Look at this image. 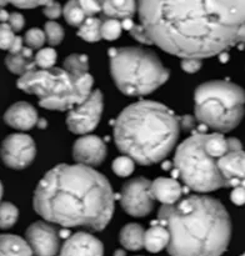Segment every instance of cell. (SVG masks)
<instances>
[{
    "label": "cell",
    "mask_w": 245,
    "mask_h": 256,
    "mask_svg": "<svg viewBox=\"0 0 245 256\" xmlns=\"http://www.w3.org/2000/svg\"><path fill=\"white\" fill-rule=\"evenodd\" d=\"M230 200L238 206L245 204V180L235 182V184L232 185V194H230Z\"/></svg>",
    "instance_id": "836d02e7"
},
{
    "label": "cell",
    "mask_w": 245,
    "mask_h": 256,
    "mask_svg": "<svg viewBox=\"0 0 245 256\" xmlns=\"http://www.w3.org/2000/svg\"><path fill=\"white\" fill-rule=\"evenodd\" d=\"M15 32L8 22H0V50L9 52L15 40Z\"/></svg>",
    "instance_id": "d6a6232c"
},
{
    "label": "cell",
    "mask_w": 245,
    "mask_h": 256,
    "mask_svg": "<svg viewBox=\"0 0 245 256\" xmlns=\"http://www.w3.org/2000/svg\"><path fill=\"white\" fill-rule=\"evenodd\" d=\"M170 242V232L165 225L158 220L152 225L150 229L145 232L144 248L149 252H159L168 248Z\"/></svg>",
    "instance_id": "ffe728a7"
},
{
    "label": "cell",
    "mask_w": 245,
    "mask_h": 256,
    "mask_svg": "<svg viewBox=\"0 0 245 256\" xmlns=\"http://www.w3.org/2000/svg\"><path fill=\"white\" fill-rule=\"evenodd\" d=\"M6 4H9L6 0H0V8H4Z\"/></svg>",
    "instance_id": "681fc988"
},
{
    "label": "cell",
    "mask_w": 245,
    "mask_h": 256,
    "mask_svg": "<svg viewBox=\"0 0 245 256\" xmlns=\"http://www.w3.org/2000/svg\"><path fill=\"white\" fill-rule=\"evenodd\" d=\"M32 205L52 224L100 232L114 215V192L106 178L92 168L60 164L40 180Z\"/></svg>",
    "instance_id": "7a4b0ae2"
},
{
    "label": "cell",
    "mask_w": 245,
    "mask_h": 256,
    "mask_svg": "<svg viewBox=\"0 0 245 256\" xmlns=\"http://www.w3.org/2000/svg\"><path fill=\"white\" fill-rule=\"evenodd\" d=\"M78 35L86 42H98L102 36V19L88 16L78 29Z\"/></svg>",
    "instance_id": "603a6c76"
},
{
    "label": "cell",
    "mask_w": 245,
    "mask_h": 256,
    "mask_svg": "<svg viewBox=\"0 0 245 256\" xmlns=\"http://www.w3.org/2000/svg\"><path fill=\"white\" fill-rule=\"evenodd\" d=\"M45 42H46V35H45L44 30L39 29V28H32L25 32L24 42L30 49H42Z\"/></svg>",
    "instance_id": "1f68e13d"
},
{
    "label": "cell",
    "mask_w": 245,
    "mask_h": 256,
    "mask_svg": "<svg viewBox=\"0 0 245 256\" xmlns=\"http://www.w3.org/2000/svg\"><path fill=\"white\" fill-rule=\"evenodd\" d=\"M39 115L35 108L26 102H18L8 108L4 114L5 124L20 132H28L36 126Z\"/></svg>",
    "instance_id": "9a60e30c"
},
{
    "label": "cell",
    "mask_w": 245,
    "mask_h": 256,
    "mask_svg": "<svg viewBox=\"0 0 245 256\" xmlns=\"http://www.w3.org/2000/svg\"><path fill=\"white\" fill-rule=\"evenodd\" d=\"M134 24H135V22H132V18H130V19H124V20H122V29L128 30V32H129V30L132 29V25H134Z\"/></svg>",
    "instance_id": "ee69618b"
},
{
    "label": "cell",
    "mask_w": 245,
    "mask_h": 256,
    "mask_svg": "<svg viewBox=\"0 0 245 256\" xmlns=\"http://www.w3.org/2000/svg\"><path fill=\"white\" fill-rule=\"evenodd\" d=\"M8 24L12 26V29L14 30L15 32H20V30H22V28H24L25 25V19L24 16H22L20 12H10V16H9V20H8Z\"/></svg>",
    "instance_id": "ab89813d"
},
{
    "label": "cell",
    "mask_w": 245,
    "mask_h": 256,
    "mask_svg": "<svg viewBox=\"0 0 245 256\" xmlns=\"http://www.w3.org/2000/svg\"><path fill=\"white\" fill-rule=\"evenodd\" d=\"M72 158L76 164L98 166L106 158V145L96 135H82L72 145Z\"/></svg>",
    "instance_id": "4fadbf2b"
},
{
    "label": "cell",
    "mask_w": 245,
    "mask_h": 256,
    "mask_svg": "<svg viewBox=\"0 0 245 256\" xmlns=\"http://www.w3.org/2000/svg\"><path fill=\"white\" fill-rule=\"evenodd\" d=\"M56 59L58 54L55 52V49H52V46L42 48L35 54V64H36V68H40V69H50V68H54Z\"/></svg>",
    "instance_id": "f1b7e54d"
},
{
    "label": "cell",
    "mask_w": 245,
    "mask_h": 256,
    "mask_svg": "<svg viewBox=\"0 0 245 256\" xmlns=\"http://www.w3.org/2000/svg\"><path fill=\"white\" fill-rule=\"evenodd\" d=\"M122 22L112 18H102V36L108 42L116 40L122 35Z\"/></svg>",
    "instance_id": "83f0119b"
},
{
    "label": "cell",
    "mask_w": 245,
    "mask_h": 256,
    "mask_svg": "<svg viewBox=\"0 0 245 256\" xmlns=\"http://www.w3.org/2000/svg\"><path fill=\"white\" fill-rule=\"evenodd\" d=\"M2 195H4V186H2V182H0V202H2Z\"/></svg>",
    "instance_id": "c3c4849f"
},
{
    "label": "cell",
    "mask_w": 245,
    "mask_h": 256,
    "mask_svg": "<svg viewBox=\"0 0 245 256\" xmlns=\"http://www.w3.org/2000/svg\"><path fill=\"white\" fill-rule=\"evenodd\" d=\"M195 119L196 118L192 116V115H185V116L180 118L179 124L182 129H184L185 132H189V130L194 129L195 128Z\"/></svg>",
    "instance_id": "60d3db41"
},
{
    "label": "cell",
    "mask_w": 245,
    "mask_h": 256,
    "mask_svg": "<svg viewBox=\"0 0 245 256\" xmlns=\"http://www.w3.org/2000/svg\"><path fill=\"white\" fill-rule=\"evenodd\" d=\"M58 256H104V246L92 234L76 232L65 240Z\"/></svg>",
    "instance_id": "5bb4252c"
},
{
    "label": "cell",
    "mask_w": 245,
    "mask_h": 256,
    "mask_svg": "<svg viewBox=\"0 0 245 256\" xmlns=\"http://www.w3.org/2000/svg\"><path fill=\"white\" fill-rule=\"evenodd\" d=\"M79 5L82 6V12L88 16H94L95 14L102 12V2L100 0H78Z\"/></svg>",
    "instance_id": "d590c367"
},
{
    "label": "cell",
    "mask_w": 245,
    "mask_h": 256,
    "mask_svg": "<svg viewBox=\"0 0 245 256\" xmlns=\"http://www.w3.org/2000/svg\"><path fill=\"white\" fill-rule=\"evenodd\" d=\"M114 256H125V252L122 249H118L116 252H114Z\"/></svg>",
    "instance_id": "7dc6e473"
},
{
    "label": "cell",
    "mask_w": 245,
    "mask_h": 256,
    "mask_svg": "<svg viewBox=\"0 0 245 256\" xmlns=\"http://www.w3.org/2000/svg\"><path fill=\"white\" fill-rule=\"evenodd\" d=\"M46 120L45 119H39V122H38V124H36V126L39 128V129H45V128H46Z\"/></svg>",
    "instance_id": "bcb514c9"
},
{
    "label": "cell",
    "mask_w": 245,
    "mask_h": 256,
    "mask_svg": "<svg viewBox=\"0 0 245 256\" xmlns=\"http://www.w3.org/2000/svg\"><path fill=\"white\" fill-rule=\"evenodd\" d=\"M104 109V98L100 90H92L89 96L69 110L66 126L74 134L86 135L98 126Z\"/></svg>",
    "instance_id": "9c48e42d"
},
{
    "label": "cell",
    "mask_w": 245,
    "mask_h": 256,
    "mask_svg": "<svg viewBox=\"0 0 245 256\" xmlns=\"http://www.w3.org/2000/svg\"><path fill=\"white\" fill-rule=\"evenodd\" d=\"M205 149L215 159H220L225 154L230 152L229 140L224 138L222 132H214V134H206L205 139Z\"/></svg>",
    "instance_id": "cb8c5ba5"
},
{
    "label": "cell",
    "mask_w": 245,
    "mask_h": 256,
    "mask_svg": "<svg viewBox=\"0 0 245 256\" xmlns=\"http://www.w3.org/2000/svg\"><path fill=\"white\" fill-rule=\"evenodd\" d=\"M159 222L168 228L172 256H220L232 238V222L220 202L206 195L182 198L162 205Z\"/></svg>",
    "instance_id": "3957f363"
},
{
    "label": "cell",
    "mask_w": 245,
    "mask_h": 256,
    "mask_svg": "<svg viewBox=\"0 0 245 256\" xmlns=\"http://www.w3.org/2000/svg\"><path fill=\"white\" fill-rule=\"evenodd\" d=\"M22 48H24V39L20 36H16L15 38L14 42H12V48H10L9 52H20Z\"/></svg>",
    "instance_id": "b9f144b4"
},
{
    "label": "cell",
    "mask_w": 245,
    "mask_h": 256,
    "mask_svg": "<svg viewBox=\"0 0 245 256\" xmlns=\"http://www.w3.org/2000/svg\"><path fill=\"white\" fill-rule=\"evenodd\" d=\"M195 118L206 128L228 132L244 116L245 90L226 80H212L199 85L194 92Z\"/></svg>",
    "instance_id": "52a82bcc"
},
{
    "label": "cell",
    "mask_w": 245,
    "mask_h": 256,
    "mask_svg": "<svg viewBox=\"0 0 245 256\" xmlns=\"http://www.w3.org/2000/svg\"><path fill=\"white\" fill-rule=\"evenodd\" d=\"M218 166L229 182V188H232L236 180H245V152H229L218 159Z\"/></svg>",
    "instance_id": "2e32d148"
},
{
    "label": "cell",
    "mask_w": 245,
    "mask_h": 256,
    "mask_svg": "<svg viewBox=\"0 0 245 256\" xmlns=\"http://www.w3.org/2000/svg\"><path fill=\"white\" fill-rule=\"evenodd\" d=\"M179 118L165 105L142 100L125 108L114 122L118 149L140 165L162 162L174 149Z\"/></svg>",
    "instance_id": "277c9868"
},
{
    "label": "cell",
    "mask_w": 245,
    "mask_h": 256,
    "mask_svg": "<svg viewBox=\"0 0 245 256\" xmlns=\"http://www.w3.org/2000/svg\"><path fill=\"white\" fill-rule=\"evenodd\" d=\"M138 12L152 44L182 59L245 44V0H138Z\"/></svg>",
    "instance_id": "6da1fadb"
},
{
    "label": "cell",
    "mask_w": 245,
    "mask_h": 256,
    "mask_svg": "<svg viewBox=\"0 0 245 256\" xmlns=\"http://www.w3.org/2000/svg\"><path fill=\"white\" fill-rule=\"evenodd\" d=\"M10 14L4 9V8H0V22H8L9 20Z\"/></svg>",
    "instance_id": "f6af8a7d"
},
{
    "label": "cell",
    "mask_w": 245,
    "mask_h": 256,
    "mask_svg": "<svg viewBox=\"0 0 245 256\" xmlns=\"http://www.w3.org/2000/svg\"><path fill=\"white\" fill-rule=\"evenodd\" d=\"M62 15L65 18V22L72 26L79 28L86 19V15L82 12L78 0H69L62 8Z\"/></svg>",
    "instance_id": "d4e9b609"
},
{
    "label": "cell",
    "mask_w": 245,
    "mask_h": 256,
    "mask_svg": "<svg viewBox=\"0 0 245 256\" xmlns=\"http://www.w3.org/2000/svg\"><path fill=\"white\" fill-rule=\"evenodd\" d=\"M5 66L10 72L20 76L34 70L36 64H35V55L32 54V49L24 46L18 52H8L5 58Z\"/></svg>",
    "instance_id": "ac0fdd59"
},
{
    "label": "cell",
    "mask_w": 245,
    "mask_h": 256,
    "mask_svg": "<svg viewBox=\"0 0 245 256\" xmlns=\"http://www.w3.org/2000/svg\"><path fill=\"white\" fill-rule=\"evenodd\" d=\"M120 205L132 216L142 218L149 215L155 205L152 182L146 178L128 180L120 192Z\"/></svg>",
    "instance_id": "30bf717a"
},
{
    "label": "cell",
    "mask_w": 245,
    "mask_h": 256,
    "mask_svg": "<svg viewBox=\"0 0 245 256\" xmlns=\"http://www.w3.org/2000/svg\"><path fill=\"white\" fill-rule=\"evenodd\" d=\"M19 219V210L9 202H0V229L8 230L14 226Z\"/></svg>",
    "instance_id": "4316f807"
},
{
    "label": "cell",
    "mask_w": 245,
    "mask_h": 256,
    "mask_svg": "<svg viewBox=\"0 0 245 256\" xmlns=\"http://www.w3.org/2000/svg\"><path fill=\"white\" fill-rule=\"evenodd\" d=\"M129 32L135 40H138V42H142V44H144V45L152 44V39H150L149 34H148L146 29H145L142 24L132 25V28L129 30Z\"/></svg>",
    "instance_id": "e575fe53"
},
{
    "label": "cell",
    "mask_w": 245,
    "mask_h": 256,
    "mask_svg": "<svg viewBox=\"0 0 245 256\" xmlns=\"http://www.w3.org/2000/svg\"><path fill=\"white\" fill-rule=\"evenodd\" d=\"M62 68L74 75H84L89 72V60L84 54H72L65 58Z\"/></svg>",
    "instance_id": "484cf974"
},
{
    "label": "cell",
    "mask_w": 245,
    "mask_h": 256,
    "mask_svg": "<svg viewBox=\"0 0 245 256\" xmlns=\"http://www.w3.org/2000/svg\"><path fill=\"white\" fill-rule=\"evenodd\" d=\"M44 32L45 35H46V42H49V45H52V46H56V45H59L60 42H62V39H64V29H62V25L58 24L54 20H50V22H48L46 24H45Z\"/></svg>",
    "instance_id": "4dcf8cb0"
},
{
    "label": "cell",
    "mask_w": 245,
    "mask_h": 256,
    "mask_svg": "<svg viewBox=\"0 0 245 256\" xmlns=\"http://www.w3.org/2000/svg\"><path fill=\"white\" fill-rule=\"evenodd\" d=\"M36 155V145L32 136L22 132L10 134L2 140L0 158L8 168L24 170L32 164Z\"/></svg>",
    "instance_id": "8fae6325"
},
{
    "label": "cell",
    "mask_w": 245,
    "mask_h": 256,
    "mask_svg": "<svg viewBox=\"0 0 245 256\" xmlns=\"http://www.w3.org/2000/svg\"><path fill=\"white\" fill-rule=\"evenodd\" d=\"M110 72L118 89L129 96L152 94L168 82L170 72L152 50L138 46L109 50Z\"/></svg>",
    "instance_id": "8992f818"
},
{
    "label": "cell",
    "mask_w": 245,
    "mask_h": 256,
    "mask_svg": "<svg viewBox=\"0 0 245 256\" xmlns=\"http://www.w3.org/2000/svg\"><path fill=\"white\" fill-rule=\"evenodd\" d=\"M6 2L20 9H32V8L44 6L52 0H6Z\"/></svg>",
    "instance_id": "f35d334b"
},
{
    "label": "cell",
    "mask_w": 245,
    "mask_h": 256,
    "mask_svg": "<svg viewBox=\"0 0 245 256\" xmlns=\"http://www.w3.org/2000/svg\"><path fill=\"white\" fill-rule=\"evenodd\" d=\"M92 75H74L64 68L40 69L22 75L16 85L22 92L38 96L39 105L48 110H72L92 92Z\"/></svg>",
    "instance_id": "5b68a950"
},
{
    "label": "cell",
    "mask_w": 245,
    "mask_h": 256,
    "mask_svg": "<svg viewBox=\"0 0 245 256\" xmlns=\"http://www.w3.org/2000/svg\"><path fill=\"white\" fill-rule=\"evenodd\" d=\"M206 134H194L178 146L174 166L188 188L196 192H215L229 188V182L218 166V159L205 149Z\"/></svg>",
    "instance_id": "ba28073f"
},
{
    "label": "cell",
    "mask_w": 245,
    "mask_h": 256,
    "mask_svg": "<svg viewBox=\"0 0 245 256\" xmlns=\"http://www.w3.org/2000/svg\"><path fill=\"white\" fill-rule=\"evenodd\" d=\"M26 239L12 234L0 235V256H32Z\"/></svg>",
    "instance_id": "44dd1931"
},
{
    "label": "cell",
    "mask_w": 245,
    "mask_h": 256,
    "mask_svg": "<svg viewBox=\"0 0 245 256\" xmlns=\"http://www.w3.org/2000/svg\"><path fill=\"white\" fill-rule=\"evenodd\" d=\"M229 149L230 152H236V150H242V144L236 138H229Z\"/></svg>",
    "instance_id": "7bdbcfd3"
},
{
    "label": "cell",
    "mask_w": 245,
    "mask_h": 256,
    "mask_svg": "<svg viewBox=\"0 0 245 256\" xmlns=\"http://www.w3.org/2000/svg\"><path fill=\"white\" fill-rule=\"evenodd\" d=\"M102 12L105 18L124 20L130 19L138 10L136 0H100Z\"/></svg>",
    "instance_id": "d6986e66"
},
{
    "label": "cell",
    "mask_w": 245,
    "mask_h": 256,
    "mask_svg": "<svg viewBox=\"0 0 245 256\" xmlns=\"http://www.w3.org/2000/svg\"><path fill=\"white\" fill-rule=\"evenodd\" d=\"M144 228L136 222H132L122 228L119 235V240L124 249L136 252V250L144 248Z\"/></svg>",
    "instance_id": "7402d4cb"
},
{
    "label": "cell",
    "mask_w": 245,
    "mask_h": 256,
    "mask_svg": "<svg viewBox=\"0 0 245 256\" xmlns=\"http://www.w3.org/2000/svg\"><path fill=\"white\" fill-rule=\"evenodd\" d=\"M154 199L162 205H172L179 202L182 196V186L172 178H158L152 182Z\"/></svg>",
    "instance_id": "e0dca14e"
},
{
    "label": "cell",
    "mask_w": 245,
    "mask_h": 256,
    "mask_svg": "<svg viewBox=\"0 0 245 256\" xmlns=\"http://www.w3.org/2000/svg\"><path fill=\"white\" fill-rule=\"evenodd\" d=\"M112 172L120 178H128L134 172L135 162L128 155H122L118 156L112 164Z\"/></svg>",
    "instance_id": "f546056e"
},
{
    "label": "cell",
    "mask_w": 245,
    "mask_h": 256,
    "mask_svg": "<svg viewBox=\"0 0 245 256\" xmlns=\"http://www.w3.org/2000/svg\"><path fill=\"white\" fill-rule=\"evenodd\" d=\"M34 256H55L60 252L59 232L49 222H35L25 232Z\"/></svg>",
    "instance_id": "7c38bea8"
},
{
    "label": "cell",
    "mask_w": 245,
    "mask_h": 256,
    "mask_svg": "<svg viewBox=\"0 0 245 256\" xmlns=\"http://www.w3.org/2000/svg\"><path fill=\"white\" fill-rule=\"evenodd\" d=\"M45 16L50 20L59 19L62 15V6L60 5V2L52 0L50 2H48L46 5H44V9H42Z\"/></svg>",
    "instance_id": "8d00e7d4"
},
{
    "label": "cell",
    "mask_w": 245,
    "mask_h": 256,
    "mask_svg": "<svg viewBox=\"0 0 245 256\" xmlns=\"http://www.w3.org/2000/svg\"><path fill=\"white\" fill-rule=\"evenodd\" d=\"M202 66V59H195V58H185L182 59L180 62V68L182 72H188V74H194L198 72Z\"/></svg>",
    "instance_id": "74e56055"
}]
</instances>
